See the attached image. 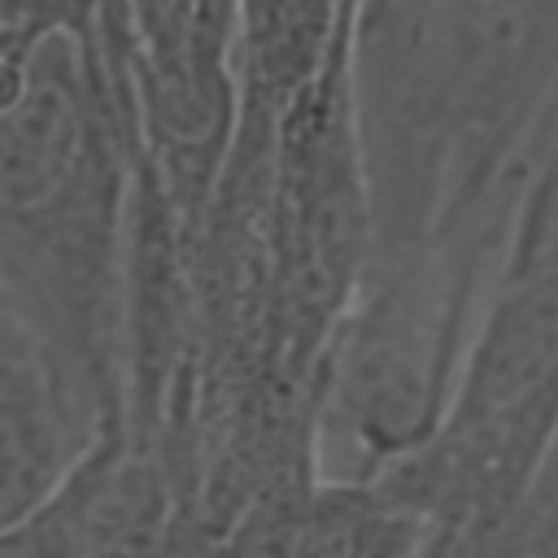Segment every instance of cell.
<instances>
[{
    "mask_svg": "<svg viewBox=\"0 0 558 558\" xmlns=\"http://www.w3.org/2000/svg\"><path fill=\"white\" fill-rule=\"evenodd\" d=\"M558 432V257L514 266L488 301L445 427L453 493L493 527L519 532L523 501Z\"/></svg>",
    "mask_w": 558,
    "mask_h": 558,
    "instance_id": "1",
    "label": "cell"
},
{
    "mask_svg": "<svg viewBox=\"0 0 558 558\" xmlns=\"http://www.w3.org/2000/svg\"><path fill=\"white\" fill-rule=\"evenodd\" d=\"M61 475V427L35 340L0 288V536L26 523Z\"/></svg>",
    "mask_w": 558,
    "mask_h": 558,
    "instance_id": "2",
    "label": "cell"
},
{
    "mask_svg": "<svg viewBox=\"0 0 558 558\" xmlns=\"http://www.w3.org/2000/svg\"><path fill=\"white\" fill-rule=\"evenodd\" d=\"M545 257H558V135L549 140V153L519 205V227L506 248V270L532 266Z\"/></svg>",
    "mask_w": 558,
    "mask_h": 558,
    "instance_id": "3",
    "label": "cell"
},
{
    "mask_svg": "<svg viewBox=\"0 0 558 558\" xmlns=\"http://www.w3.org/2000/svg\"><path fill=\"white\" fill-rule=\"evenodd\" d=\"M96 0H0V31L9 44H31L44 35H78Z\"/></svg>",
    "mask_w": 558,
    "mask_h": 558,
    "instance_id": "4",
    "label": "cell"
},
{
    "mask_svg": "<svg viewBox=\"0 0 558 558\" xmlns=\"http://www.w3.org/2000/svg\"><path fill=\"white\" fill-rule=\"evenodd\" d=\"M519 532H558V432H554V440H549V449L541 458V471L532 480V493L523 501Z\"/></svg>",
    "mask_w": 558,
    "mask_h": 558,
    "instance_id": "5",
    "label": "cell"
},
{
    "mask_svg": "<svg viewBox=\"0 0 558 558\" xmlns=\"http://www.w3.org/2000/svg\"><path fill=\"white\" fill-rule=\"evenodd\" d=\"M519 549L510 558H558V532H519Z\"/></svg>",
    "mask_w": 558,
    "mask_h": 558,
    "instance_id": "6",
    "label": "cell"
}]
</instances>
